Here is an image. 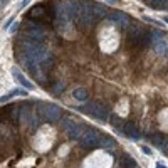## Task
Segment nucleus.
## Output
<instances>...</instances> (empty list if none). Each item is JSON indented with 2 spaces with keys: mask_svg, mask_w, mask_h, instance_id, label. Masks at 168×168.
I'll use <instances>...</instances> for the list:
<instances>
[{
  "mask_svg": "<svg viewBox=\"0 0 168 168\" xmlns=\"http://www.w3.org/2000/svg\"><path fill=\"white\" fill-rule=\"evenodd\" d=\"M8 96H10V98H14V96H27V91H22V89H12Z\"/></svg>",
  "mask_w": 168,
  "mask_h": 168,
  "instance_id": "obj_20",
  "label": "nucleus"
},
{
  "mask_svg": "<svg viewBox=\"0 0 168 168\" xmlns=\"http://www.w3.org/2000/svg\"><path fill=\"white\" fill-rule=\"evenodd\" d=\"M99 140H101V134L98 133V130H94V128H89V130H86L82 133V136L79 138V143L81 146H98L99 145Z\"/></svg>",
  "mask_w": 168,
  "mask_h": 168,
  "instance_id": "obj_4",
  "label": "nucleus"
},
{
  "mask_svg": "<svg viewBox=\"0 0 168 168\" xmlns=\"http://www.w3.org/2000/svg\"><path fill=\"white\" fill-rule=\"evenodd\" d=\"M0 7H2V5H0Z\"/></svg>",
  "mask_w": 168,
  "mask_h": 168,
  "instance_id": "obj_30",
  "label": "nucleus"
},
{
  "mask_svg": "<svg viewBox=\"0 0 168 168\" xmlns=\"http://www.w3.org/2000/svg\"><path fill=\"white\" fill-rule=\"evenodd\" d=\"M165 22H166V24H168V17H165Z\"/></svg>",
  "mask_w": 168,
  "mask_h": 168,
  "instance_id": "obj_28",
  "label": "nucleus"
},
{
  "mask_svg": "<svg viewBox=\"0 0 168 168\" xmlns=\"http://www.w3.org/2000/svg\"><path fill=\"white\" fill-rule=\"evenodd\" d=\"M86 114H91L92 118H96L99 121H106L109 119V111L104 104H101V103H89V104L82 106L81 108Z\"/></svg>",
  "mask_w": 168,
  "mask_h": 168,
  "instance_id": "obj_3",
  "label": "nucleus"
},
{
  "mask_svg": "<svg viewBox=\"0 0 168 168\" xmlns=\"http://www.w3.org/2000/svg\"><path fill=\"white\" fill-rule=\"evenodd\" d=\"M91 10H92V14H94V17H96V19H103V17H108V12H106V8H104V7H101V5H98V4H92V2H91Z\"/></svg>",
  "mask_w": 168,
  "mask_h": 168,
  "instance_id": "obj_10",
  "label": "nucleus"
},
{
  "mask_svg": "<svg viewBox=\"0 0 168 168\" xmlns=\"http://www.w3.org/2000/svg\"><path fill=\"white\" fill-rule=\"evenodd\" d=\"M156 168H166V166H165V165H161V163H160V165H156Z\"/></svg>",
  "mask_w": 168,
  "mask_h": 168,
  "instance_id": "obj_25",
  "label": "nucleus"
},
{
  "mask_svg": "<svg viewBox=\"0 0 168 168\" xmlns=\"http://www.w3.org/2000/svg\"><path fill=\"white\" fill-rule=\"evenodd\" d=\"M27 35H29V40L37 42V40H42V37L46 35V30L42 29L40 25L34 24V25H30L29 29H27Z\"/></svg>",
  "mask_w": 168,
  "mask_h": 168,
  "instance_id": "obj_7",
  "label": "nucleus"
},
{
  "mask_svg": "<svg viewBox=\"0 0 168 168\" xmlns=\"http://www.w3.org/2000/svg\"><path fill=\"white\" fill-rule=\"evenodd\" d=\"M163 7H168V0H165V2H163Z\"/></svg>",
  "mask_w": 168,
  "mask_h": 168,
  "instance_id": "obj_27",
  "label": "nucleus"
},
{
  "mask_svg": "<svg viewBox=\"0 0 168 168\" xmlns=\"http://www.w3.org/2000/svg\"><path fill=\"white\" fill-rule=\"evenodd\" d=\"M24 54L27 59H30L32 62L35 64H42V62H47L50 59L49 50L46 49L44 46H40L39 42H34V40H24Z\"/></svg>",
  "mask_w": 168,
  "mask_h": 168,
  "instance_id": "obj_1",
  "label": "nucleus"
},
{
  "mask_svg": "<svg viewBox=\"0 0 168 168\" xmlns=\"http://www.w3.org/2000/svg\"><path fill=\"white\" fill-rule=\"evenodd\" d=\"M108 19L113 22L114 25H118V27H128V25L131 24L130 17L126 15V14H123V12H118V10H116V12H113V14H109Z\"/></svg>",
  "mask_w": 168,
  "mask_h": 168,
  "instance_id": "obj_6",
  "label": "nucleus"
},
{
  "mask_svg": "<svg viewBox=\"0 0 168 168\" xmlns=\"http://www.w3.org/2000/svg\"><path fill=\"white\" fill-rule=\"evenodd\" d=\"M109 121H111V124H113L114 128H119V130H123V126H124V123H123L119 118H116V116H111V118H109Z\"/></svg>",
  "mask_w": 168,
  "mask_h": 168,
  "instance_id": "obj_16",
  "label": "nucleus"
},
{
  "mask_svg": "<svg viewBox=\"0 0 168 168\" xmlns=\"http://www.w3.org/2000/svg\"><path fill=\"white\" fill-rule=\"evenodd\" d=\"M121 131H123L124 136H128V138H133V140H140V138H141L140 131L136 130V126H134L133 123H124V126H123Z\"/></svg>",
  "mask_w": 168,
  "mask_h": 168,
  "instance_id": "obj_8",
  "label": "nucleus"
},
{
  "mask_svg": "<svg viewBox=\"0 0 168 168\" xmlns=\"http://www.w3.org/2000/svg\"><path fill=\"white\" fill-rule=\"evenodd\" d=\"M29 17L30 19H42V17H46V10H44L42 5H37V7H34L29 12Z\"/></svg>",
  "mask_w": 168,
  "mask_h": 168,
  "instance_id": "obj_12",
  "label": "nucleus"
},
{
  "mask_svg": "<svg viewBox=\"0 0 168 168\" xmlns=\"http://www.w3.org/2000/svg\"><path fill=\"white\" fill-rule=\"evenodd\" d=\"M64 88H66V84L64 82H56L54 88H52V91H54V94H59V92H62Z\"/></svg>",
  "mask_w": 168,
  "mask_h": 168,
  "instance_id": "obj_19",
  "label": "nucleus"
},
{
  "mask_svg": "<svg viewBox=\"0 0 168 168\" xmlns=\"http://www.w3.org/2000/svg\"><path fill=\"white\" fill-rule=\"evenodd\" d=\"M98 146H101V148H113L114 146V140L108 138V136H101L99 145H98Z\"/></svg>",
  "mask_w": 168,
  "mask_h": 168,
  "instance_id": "obj_14",
  "label": "nucleus"
},
{
  "mask_svg": "<svg viewBox=\"0 0 168 168\" xmlns=\"http://www.w3.org/2000/svg\"><path fill=\"white\" fill-rule=\"evenodd\" d=\"M72 96H74L77 101H86L88 99V91L82 89V88H79V89H76V91L72 92Z\"/></svg>",
  "mask_w": 168,
  "mask_h": 168,
  "instance_id": "obj_15",
  "label": "nucleus"
},
{
  "mask_svg": "<svg viewBox=\"0 0 168 168\" xmlns=\"http://www.w3.org/2000/svg\"><path fill=\"white\" fill-rule=\"evenodd\" d=\"M62 128L69 133V136H71L72 140H79L81 136H82V126L77 124V123L71 121V119H64L62 121Z\"/></svg>",
  "mask_w": 168,
  "mask_h": 168,
  "instance_id": "obj_5",
  "label": "nucleus"
},
{
  "mask_svg": "<svg viewBox=\"0 0 168 168\" xmlns=\"http://www.w3.org/2000/svg\"><path fill=\"white\" fill-rule=\"evenodd\" d=\"M155 50L158 52V54L166 52V44H165V42H156V44H155Z\"/></svg>",
  "mask_w": 168,
  "mask_h": 168,
  "instance_id": "obj_17",
  "label": "nucleus"
},
{
  "mask_svg": "<svg viewBox=\"0 0 168 168\" xmlns=\"http://www.w3.org/2000/svg\"><path fill=\"white\" fill-rule=\"evenodd\" d=\"M119 166L121 168H134L136 166V161L130 155H123L121 160H119Z\"/></svg>",
  "mask_w": 168,
  "mask_h": 168,
  "instance_id": "obj_11",
  "label": "nucleus"
},
{
  "mask_svg": "<svg viewBox=\"0 0 168 168\" xmlns=\"http://www.w3.org/2000/svg\"><path fill=\"white\" fill-rule=\"evenodd\" d=\"M146 2L153 8H158V7H163V2H165V0H146Z\"/></svg>",
  "mask_w": 168,
  "mask_h": 168,
  "instance_id": "obj_21",
  "label": "nucleus"
},
{
  "mask_svg": "<svg viewBox=\"0 0 168 168\" xmlns=\"http://www.w3.org/2000/svg\"><path fill=\"white\" fill-rule=\"evenodd\" d=\"M165 54H166V56H168V49H166V52H165Z\"/></svg>",
  "mask_w": 168,
  "mask_h": 168,
  "instance_id": "obj_29",
  "label": "nucleus"
},
{
  "mask_svg": "<svg viewBox=\"0 0 168 168\" xmlns=\"http://www.w3.org/2000/svg\"><path fill=\"white\" fill-rule=\"evenodd\" d=\"M150 35H151V42H153V44H156V42H165V39H166V34H165L163 30H153Z\"/></svg>",
  "mask_w": 168,
  "mask_h": 168,
  "instance_id": "obj_13",
  "label": "nucleus"
},
{
  "mask_svg": "<svg viewBox=\"0 0 168 168\" xmlns=\"http://www.w3.org/2000/svg\"><path fill=\"white\" fill-rule=\"evenodd\" d=\"M7 2H8V0H0V5H5Z\"/></svg>",
  "mask_w": 168,
  "mask_h": 168,
  "instance_id": "obj_24",
  "label": "nucleus"
},
{
  "mask_svg": "<svg viewBox=\"0 0 168 168\" xmlns=\"http://www.w3.org/2000/svg\"><path fill=\"white\" fill-rule=\"evenodd\" d=\"M141 150H143V153H146V155H150V153H151V150L148 146H141Z\"/></svg>",
  "mask_w": 168,
  "mask_h": 168,
  "instance_id": "obj_22",
  "label": "nucleus"
},
{
  "mask_svg": "<svg viewBox=\"0 0 168 168\" xmlns=\"http://www.w3.org/2000/svg\"><path fill=\"white\" fill-rule=\"evenodd\" d=\"M106 2H109V4H113V5L116 4V0H106Z\"/></svg>",
  "mask_w": 168,
  "mask_h": 168,
  "instance_id": "obj_26",
  "label": "nucleus"
},
{
  "mask_svg": "<svg viewBox=\"0 0 168 168\" xmlns=\"http://www.w3.org/2000/svg\"><path fill=\"white\" fill-rule=\"evenodd\" d=\"M151 141H153V145H156V146H161L163 136H161V134H153V136H151Z\"/></svg>",
  "mask_w": 168,
  "mask_h": 168,
  "instance_id": "obj_18",
  "label": "nucleus"
},
{
  "mask_svg": "<svg viewBox=\"0 0 168 168\" xmlns=\"http://www.w3.org/2000/svg\"><path fill=\"white\" fill-rule=\"evenodd\" d=\"M29 2H30V0H24V2H22V7H25V5L29 4Z\"/></svg>",
  "mask_w": 168,
  "mask_h": 168,
  "instance_id": "obj_23",
  "label": "nucleus"
},
{
  "mask_svg": "<svg viewBox=\"0 0 168 168\" xmlns=\"http://www.w3.org/2000/svg\"><path fill=\"white\" fill-rule=\"evenodd\" d=\"M37 114L39 118H44L46 121L56 123L61 118V109L56 104H46V103H39L37 104Z\"/></svg>",
  "mask_w": 168,
  "mask_h": 168,
  "instance_id": "obj_2",
  "label": "nucleus"
},
{
  "mask_svg": "<svg viewBox=\"0 0 168 168\" xmlns=\"http://www.w3.org/2000/svg\"><path fill=\"white\" fill-rule=\"evenodd\" d=\"M12 74L15 76V79L19 81V82H20L22 86H24V88H27V89H32V88H34V84L30 82V81L27 79V77H24V74H22V72L19 71V69H17V67H14V69H12Z\"/></svg>",
  "mask_w": 168,
  "mask_h": 168,
  "instance_id": "obj_9",
  "label": "nucleus"
}]
</instances>
